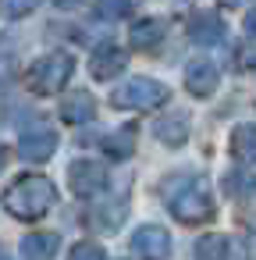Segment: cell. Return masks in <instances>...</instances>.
Wrapping results in <instances>:
<instances>
[{
    "instance_id": "13",
    "label": "cell",
    "mask_w": 256,
    "mask_h": 260,
    "mask_svg": "<svg viewBox=\"0 0 256 260\" xmlns=\"http://www.w3.org/2000/svg\"><path fill=\"white\" fill-rule=\"evenodd\" d=\"M93 114H96V104H93V96L89 93H71L64 104H61V121H68V125H86V121H93Z\"/></svg>"
},
{
    "instance_id": "17",
    "label": "cell",
    "mask_w": 256,
    "mask_h": 260,
    "mask_svg": "<svg viewBox=\"0 0 256 260\" xmlns=\"http://www.w3.org/2000/svg\"><path fill=\"white\" fill-rule=\"evenodd\" d=\"M103 150H107L114 160H128V157H132V150H135V128H132V125H125L121 132H111V136L103 139Z\"/></svg>"
},
{
    "instance_id": "9",
    "label": "cell",
    "mask_w": 256,
    "mask_h": 260,
    "mask_svg": "<svg viewBox=\"0 0 256 260\" xmlns=\"http://www.w3.org/2000/svg\"><path fill=\"white\" fill-rule=\"evenodd\" d=\"M57 132L54 128H40V132H25L22 139H18V153H22V160H32V164H43V160H50L54 157V150H57Z\"/></svg>"
},
{
    "instance_id": "1",
    "label": "cell",
    "mask_w": 256,
    "mask_h": 260,
    "mask_svg": "<svg viewBox=\"0 0 256 260\" xmlns=\"http://www.w3.org/2000/svg\"><path fill=\"white\" fill-rule=\"evenodd\" d=\"M54 203H57V189L47 175H22L0 196V207L18 221H40L50 214Z\"/></svg>"
},
{
    "instance_id": "16",
    "label": "cell",
    "mask_w": 256,
    "mask_h": 260,
    "mask_svg": "<svg viewBox=\"0 0 256 260\" xmlns=\"http://www.w3.org/2000/svg\"><path fill=\"white\" fill-rule=\"evenodd\" d=\"M192 253L203 256V260H221V256H231L235 246L228 242V235H199L196 246H192Z\"/></svg>"
},
{
    "instance_id": "22",
    "label": "cell",
    "mask_w": 256,
    "mask_h": 260,
    "mask_svg": "<svg viewBox=\"0 0 256 260\" xmlns=\"http://www.w3.org/2000/svg\"><path fill=\"white\" fill-rule=\"evenodd\" d=\"M245 32L256 40V8H249V15H245Z\"/></svg>"
},
{
    "instance_id": "15",
    "label": "cell",
    "mask_w": 256,
    "mask_h": 260,
    "mask_svg": "<svg viewBox=\"0 0 256 260\" xmlns=\"http://www.w3.org/2000/svg\"><path fill=\"white\" fill-rule=\"evenodd\" d=\"M61 249V239L54 232H32L22 239V256H54Z\"/></svg>"
},
{
    "instance_id": "24",
    "label": "cell",
    "mask_w": 256,
    "mask_h": 260,
    "mask_svg": "<svg viewBox=\"0 0 256 260\" xmlns=\"http://www.w3.org/2000/svg\"><path fill=\"white\" fill-rule=\"evenodd\" d=\"M4 164H8V150L0 146V171H4Z\"/></svg>"
},
{
    "instance_id": "4",
    "label": "cell",
    "mask_w": 256,
    "mask_h": 260,
    "mask_svg": "<svg viewBox=\"0 0 256 260\" xmlns=\"http://www.w3.org/2000/svg\"><path fill=\"white\" fill-rule=\"evenodd\" d=\"M167 86L150 79V75H135L128 82H121L114 93H111V104L121 107V111H153L160 104H167Z\"/></svg>"
},
{
    "instance_id": "3",
    "label": "cell",
    "mask_w": 256,
    "mask_h": 260,
    "mask_svg": "<svg viewBox=\"0 0 256 260\" xmlns=\"http://www.w3.org/2000/svg\"><path fill=\"white\" fill-rule=\"evenodd\" d=\"M71 72H75L71 54H64V50H50V54H43V57L32 61V68H29V89L40 93V96L61 93V89L68 86Z\"/></svg>"
},
{
    "instance_id": "6",
    "label": "cell",
    "mask_w": 256,
    "mask_h": 260,
    "mask_svg": "<svg viewBox=\"0 0 256 260\" xmlns=\"http://www.w3.org/2000/svg\"><path fill=\"white\" fill-rule=\"evenodd\" d=\"M125 64H128V54L118 43H100L93 50V57H89V75L100 79V82H107V79H118L125 72Z\"/></svg>"
},
{
    "instance_id": "5",
    "label": "cell",
    "mask_w": 256,
    "mask_h": 260,
    "mask_svg": "<svg viewBox=\"0 0 256 260\" xmlns=\"http://www.w3.org/2000/svg\"><path fill=\"white\" fill-rule=\"evenodd\" d=\"M107 182H111V175H107V168H103L100 160H75V164L68 168V185H71V192L82 196V200L100 196V192L107 189Z\"/></svg>"
},
{
    "instance_id": "20",
    "label": "cell",
    "mask_w": 256,
    "mask_h": 260,
    "mask_svg": "<svg viewBox=\"0 0 256 260\" xmlns=\"http://www.w3.org/2000/svg\"><path fill=\"white\" fill-rule=\"evenodd\" d=\"M40 0H0V8H4V18H25L36 11Z\"/></svg>"
},
{
    "instance_id": "7",
    "label": "cell",
    "mask_w": 256,
    "mask_h": 260,
    "mask_svg": "<svg viewBox=\"0 0 256 260\" xmlns=\"http://www.w3.org/2000/svg\"><path fill=\"white\" fill-rule=\"evenodd\" d=\"M217 82H221V72H217L213 61H206V57L189 61V68H185V89H189L192 96H199V100L213 96V93H217Z\"/></svg>"
},
{
    "instance_id": "11",
    "label": "cell",
    "mask_w": 256,
    "mask_h": 260,
    "mask_svg": "<svg viewBox=\"0 0 256 260\" xmlns=\"http://www.w3.org/2000/svg\"><path fill=\"white\" fill-rule=\"evenodd\" d=\"M164 36H167V22L146 18V22H135V25H132L128 43H132V50H157V47L164 43Z\"/></svg>"
},
{
    "instance_id": "8",
    "label": "cell",
    "mask_w": 256,
    "mask_h": 260,
    "mask_svg": "<svg viewBox=\"0 0 256 260\" xmlns=\"http://www.w3.org/2000/svg\"><path fill=\"white\" fill-rule=\"evenodd\" d=\"M132 253L135 256H167L171 253V235L160 224H139L132 235Z\"/></svg>"
},
{
    "instance_id": "18",
    "label": "cell",
    "mask_w": 256,
    "mask_h": 260,
    "mask_svg": "<svg viewBox=\"0 0 256 260\" xmlns=\"http://www.w3.org/2000/svg\"><path fill=\"white\" fill-rule=\"evenodd\" d=\"M135 8H139V0H96L93 15H96L100 22H121V18H128Z\"/></svg>"
},
{
    "instance_id": "12",
    "label": "cell",
    "mask_w": 256,
    "mask_h": 260,
    "mask_svg": "<svg viewBox=\"0 0 256 260\" xmlns=\"http://www.w3.org/2000/svg\"><path fill=\"white\" fill-rule=\"evenodd\" d=\"M153 136H157L164 146H181V143L189 139V118H185L181 111L164 114V118L153 121Z\"/></svg>"
},
{
    "instance_id": "2",
    "label": "cell",
    "mask_w": 256,
    "mask_h": 260,
    "mask_svg": "<svg viewBox=\"0 0 256 260\" xmlns=\"http://www.w3.org/2000/svg\"><path fill=\"white\" fill-rule=\"evenodd\" d=\"M167 210L181 224H203V221H210L217 214L213 196L199 178H181L178 185H167Z\"/></svg>"
},
{
    "instance_id": "19",
    "label": "cell",
    "mask_w": 256,
    "mask_h": 260,
    "mask_svg": "<svg viewBox=\"0 0 256 260\" xmlns=\"http://www.w3.org/2000/svg\"><path fill=\"white\" fill-rule=\"evenodd\" d=\"M224 192L238 196V200L256 196V175H249V171H228L224 175Z\"/></svg>"
},
{
    "instance_id": "10",
    "label": "cell",
    "mask_w": 256,
    "mask_h": 260,
    "mask_svg": "<svg viewBox=\"0 0 256 260\" xmlns=\"http://www.w3.org/2000/svg\"><path fill=\"white\" fill-rule=\"evenodd\" d=\"M224 36H228V29L213 11H203L189 22V40L199 47H217V43H224Z\"/></svg>"
},
{
    "instance_id": "25",
    "label": "cell",
    "mask_w": 256,
    "mask_h": 260,
    "mask_svg": "<svg viewBox=\"0 0 256 260\" xmlns=\"http://www.w3.org/2000/svg\"><path fill=\"white\" fill-rule=\"evenodd\" d=\"M221 4H235V0H221Z\"/></svg>"
},
{
    "instance_id": "23",
    "label": "cell",
    "mask_w": 256,
    "mask_h": 260,
    "mask_svg": "<svg viewBox=\"0 0 256 260\" xmlns=\"http://www.w3.org/2000/svg\"><path fill=\"white\" fill-rule=\"evenodd\" d=\"M54 4H57V8H79L82 0H54Z\"/></svg>"
},
{
    "instance_id": "14",
    "label": "cell",
    "mask_w": 256,
    "mask_h": 260,
    "mask_svg": "<svg viewBox=\"0 0 256 260\" xmlns=\"http://www.w3.org/2000/svg\"><path fill=\"white\" fill-rule=\"evenodd\" d=\"M228 146H231V157H238L242 164H256V125H238Z\"/></svg>"
},
{
    "instance_id": "21",
    "label": "cell",
    "mask_w": 256,
    "mask_h": 260,
    "mask_svg": "<svg viewBox=\"0 0 256 260\" xmlns=\"http://www.w3.org/2000/svg\"><path fill=\"white\" fill-rule=\"evenodd\" d=\"M71 256H75V260H103L107 249H103L100 242H75V246H71Z\"/></svg>"
}]
</instances>
